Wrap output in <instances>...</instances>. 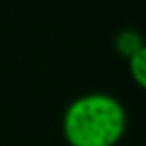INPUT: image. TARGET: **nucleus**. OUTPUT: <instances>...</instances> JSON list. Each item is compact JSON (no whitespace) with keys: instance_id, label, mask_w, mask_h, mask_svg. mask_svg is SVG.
Segmentation results:
<instances>
[{"instance_id":"obj_2","label":"nucleus","mask_w":146,"mask_h":146,"mask_svg":"<svg viewBox=\"0 0 146 146\" xmlns=\"http://www.w3.org/2000/svg\"><path fill=\"white\" fill-rule=\"evenodd\" d=\"M144 44L146 43L143 35L139 32H135V30H122V32H118L115 35V48L126 59H131Z\"/></svg>"},{"instance_id":"obj_3","label":"nucleus","mask_w":146,"mask_h":146,"mask_svg":"<svg viewBox=\"0 0 146 146\" xmlns=\"http://www.w3.org/2000/svg\"><path fill=\"white\" fill-rule=\"evenodd\" d=\"M128 67H129L131 80L143 91H146V44L131 57V59H128Z\"/></svg>"},{"instance_id":"obj_1","label":"nucleus","mask_w":146,"mask_h":146,"mask_svg":"<svg viewBox=\"0 0 146 146\" xmlns=\"http://www.w3.org/2000/svg\"><path fill=\"white\" fill-rule=\"evenodd\" d=\"M128 117L118 98L87 93L67 106L61 131L68 146H115L124 137Z\"/></svg>"}]
</instances>
